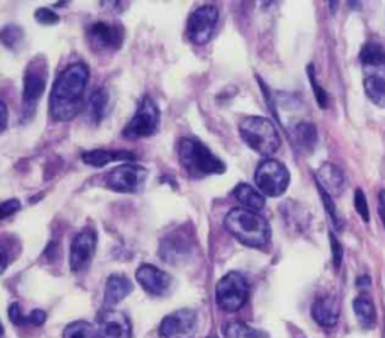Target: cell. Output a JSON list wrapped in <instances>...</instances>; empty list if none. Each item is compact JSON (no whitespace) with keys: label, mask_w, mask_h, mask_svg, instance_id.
<instances>
[{"label":"cell","mask_w":385,"mask_h":338,"mask_svg":"<svg viewBox=\"0 0 385 338\" xmlns=\"http://www.w3.org/2000/svg\"><path fill=\"white\" fill-rule=\"evenodd\" d=\"M89 68L83 62L68 65L56 78L50 92V115L58 122L74 119L85 106Z\"/></svg>","instance_id":"obj_1"},{"label":"cell","mask_w":385,"mask_h":338,"mask_svg":"<svg viewBox=\"0 0 385 338\" xmlns=\"http://www.w3.org/2000/svg\"><path fill=\"white\" fill-rule=\"evenodd\" d=\"M224 227L236 241L252 248H262L271 239V225L259 212L233 208L224 217Z\"/></svg>","instance_id":"obj_2"},{"label":"cell","mask_w":385,"mask_h":338,"mask_svg":"<svg viewBox=\"0 0 385 338\" xmlns=\"http://www.w3.org/2000/svg\"><path fill=\"white\" fill-rule=\"evenodd\" d=\"M179 163L187 173L195 177H205L209 175H221L226 172V164L217 155H214L207 144L196 139H183L178 148Z\"/></svg>","instance_id":"obj_3"},{"label":"cell","mask_w":385,"mask_h":338,"mask_svg":"<svg viewBox=\"0 0 385 338\" xmlns=\"http://www.w3.org/2000/svg\"><path fill=\"white\" fill-rule=\"evenodd\" d=\"M238 130L248 148L262 156L274 155L281 144L274 122L268 118L248 116L240 123Z\"/></svg>","instance_id":"obj_4"},{"label":"cell","mask_w":385,"mask_h":338,"mask_svg":"<svg viewBox=\"0 0 385 338\" xmlns=\"http://www.w3.org/2000/svg\"><path fill=\"white\" fill-rule=\"evenodd\" d=\"M250 295V286L247 278L240 273L226 274L215 286V301L217 306L226 313L241 310Z\"/></svg>","instance_id":"obj_5"},{"label":"cell","mask_w":385,"mask_h":338,"mask_svg":"<svg viewBox=\"0 0 385 338\" xmlns=\"http://www.w3.org/2000/svg\"><path fill=\"white\" fill-rule=\"evenodd\" d=\"M49 77V62L44 56H35L28 68L25 77H23V106L25 110L32 115L38 106L39 99L45 92V86H47Z\"/></svg>","instance_id":"obj_6"},{"label":"cell","mask_w":385,"mask_h":338,"mask_svg":"<svg viewBox=\"0 0 385 338\" xmlns=\"http://www.w3.org/2000/svg\"><path fill=\"white\" fill-rule=\"evenodd\" d=\"M255 182L264 196L280 197L285 194L291 184V173L283 163L277 160H264L256 168Z\"/></svg>","instance_id":"obj_7"},{"label":"cell","mask_w":385,"mask_h":338,"mask_svg":"<svg viewBox=\"0 0 385 338\" xmlns=\"http://www.w3.org/2000/svg\"><path fill=\"white\" fill-rule=\"evenodd\" d=\"M160 118L161 115L158 104L151 96H145L135 115L128 122V125L123 128V137L130 140L151 137L160 125Z\"/></svg>","instance_id":"obj_8"},{"label":"cell","mask_w":385,"mask_h":338,"mask_svg":"<svg viewBox=\"0 0 385 338\" xmlns=\"http://www.w3.org/2000/svg\"><path fill=\"white\" fill-rule=\"evenodd\" d=\"M123 37L126 32L118 23L97 21L86 29L87 44L95 53L107 54L118 51L123 44Z\"/></svg>","instance_id":"obj_9"},{"label":"cell","mask_w":385,"mask_h":338,"mask_svg":"<svg viewBox=\"0 0 385 338\" xmlns=\"http://www.w3.org/2000/svg\"><path fill=\"white\" fill-rule=\"evenodd\" d=\"M148 179V170L138 164H122L106 176V187L116 193L133 194L140 191Z\"/></svg>","instance_id":"obj_10"},{"label":"cell","mask_w":385,"mask_h":338,"mask_svg":"<svg viewBox=\"0 0 385 338\" xmlns=\"http://www.w3.org/2000/svg\"><path fill=\"white\" fill-rule=\"evenodd\" d=\"M219 21V9L214 5L199 6L187 23V38L196 45H205L212 38Z\"/></svg>","instance_id":"obj_11"},{"label":"cell","mask_w":385,"mask_h":338,"mask_svg":"<svg viewBox=\"0 0 385 338\" xmlns=\"http://www.w3.org/2000/svg\"><path fill=\"white\" fill-rule=\"evenodd\" d=\"M196 328V311L184 308L166 315L160 323V328H158V335L160 338H192Z\"/></svg>","instance_id":"obj_12"},{"label":"cell","mask_w":385,"mask_h":338,"mask_svg":"<svg viewBox=\"0 0 385 338\" xmlns=\"http://www.w3.org/2000/svg\"><path fill=\"white\" fill-rule=\"evenodd\" d=\"M97 250V233L92 229H85L78 233L70 250V268L73 273H82L92 262Z\"/></svg>","instance_id":"obj_13"},{"label":"cell","mask_w":385,"mask_h":338,"mask_svg":"<svg viewBox=\"0 0 385 338\" xmlns=\"http://www.w3.org/2000/svg\"><path fill=\"white\" fill-rule=\"evenodd\" d=\"M135 280L145 292L154 296H163L172 287V277L163 269L149 263H145L135 270Z\"/></svg>","instance_id":"obj_14"},{"label":"cell","mask_w":385,"mask_h":338,"mask_svg":"<svg viewBox=\"0 0 385 338\" xmlns=\"http://www.w3.org/2000/svg\"><path fill=\"white\" fill-rule=\"evenodd\" d=\"M99 338H131L133 326L126 314L116 310H106L98 319Z\"/></svg>","instance_id":"obj_15"},{"label":"cell","mask_w":385,"mask_h":338,"mask_svg":"<svg viewBox=\"0 0 385 338\" xmlns=\"http://www.w3.org/2000/svg\"><path fill=\"white\" fill-rule=\"evenodd\" d=\"M365 92L373 104L385 108V63L363 66Z\"/></svg>","instance_id":"obj_16"},{"label":"cell","mask_w":385,"mask_h":338,"mask_svg":"<svg viewBox=\"0 0 385 338\" xmlns=\"http://www.w3.org/2000/svg\"><path fill=\"white\" fill-rule=\"evenodd\" d=\"M314 179H316V185L325 189L331 197L341 196L343 188H345L343 172L331 163L322 164L318 168V172H316Z\"/></svg>","instance_id":"obj_17"},{"label":"cell","mask_w":385,"mask_h":338,"mask_svg":"<svg viewBox=\"0 0 385 338\" xmlns=\"http://www.w3.org/2000/svg\"><path fill=\"white\" fill-rule=\"evenodd\" d=\"M341 315V306L334 296H321L313 302L312 318L324 328H333Z\"/></svg>","instance_id":"obj_18"},{"label":"cell","mask_w":385,"mask_h":338,"mask_svg":"<svg viewBox=\"0 0 385 338\" xmlns=\"http://www.w3.org/2000/svg\"><path fill=\"white\" fill-rule=\"evenodd\" d=\"M133 292V283L130 278L121 274H113L109 277L104 289V306L111 308L118 306Z\"/></svg>","instance_id":"obj_19"},{"label":"cell","mask_w":385,"mask_h":338,"mask_svg":"<svg viewBox=\"0 0 385 338\" xmlns=\"http://www.w3.org/2000/svg\"><path fill=\"white\" fill-rule=\"evenodd\" d=\"M232 194H233L235 200L240 203L241 208H244V209L259 212L265 208V196L252 185L244 184V182L238 184L233 188Z\"/></svg>","instance_id":"obj_20"},{"label":"cell","mask_w":385,"mask_h":338,"mask_svg":"<svg viewBox=\"0 0 385 338\" xmlns=\"http://www.w3.org/2000/svg\"><path fill=\"white\" fill-rule=\"evenodd\" d=\"M85 164L92 167H104L113 161H130L134 160V154L126 151H106V149H94L87 151L82 155Z\"/></svg>","instance_id":"obj_21"},{"label":"cell","mask_w":385,"mask_h":338,"mask_svg":"<svg viewBox=\"0 0 385 338\" xmlns=\"http://www.w3.org/2000/svg\"><path fill=\"white\" fill-rule=\"evenodd\" d=\"M354 313L358 319V323L366 330H372L377 325V310L370 298L358 296L354 299Z\"/></svg>","instance_id":"obj_22"},{"label":"cell","mask_w":385,"mask_h":338,"mask_svg":"<svg viewBox=\"0 0 385 338\" xmlns=\"http://www.w3.org/2000/svg\"><path fill=\"white\" fill-rule=\"evenodd\" d=\"M293 137L297 140V144L305 152H312L318 143V131L310 122H301L293 130Z\"/></svg>","instance_id":"obj_23"},{"label":"cell","mask_w":385,"mask_h":338,"mask_svg":"<svg viewBox=\"0 0 385 338\" xmlns=\"http://www.w3.org/2000/svg\"><path fill=\"white\" fill-rule=\"evenodd\" d=\"M109 110V94L106 89H98L90 96L87 103V113L90 119L95 123H99L104 119Z\"/></svg>","instance_id":"obj_24"},{"label":"cell","mask_w":385,"mask_h":338,"mask_svg":"<svg viewBox=\"0 0 385 338\" xmlns=\"http://www.w3.org/2000/svg\"><path fill=\"white\" fill-rule=\"evenodd\" d=\"M360 61H361V63H363V66L385 63V50L381 44H378L375 41H370L365 45L363 49H361Z\"/></svg>","instance_id":"obj_25"},{"label":"cell","mask_w":385,"mask_h":338,"mask_svg":"<svg viewBox=\"0 0 385 338\" xmlns=\"http://www.w3.org/2000/svg\"><path fill=\"white\" fill-rule=\"evenodd\" d=\"M62 338H97V330L86 320H75L63 330Z\"/></svg>","instance_id":"obj_26"},{"label":"cell","mask_w":385,"mask_h":338,"mask_svg":"<svg viewBox=\"0 0 385 338\" xmlns=\"http://www.w3.org/2000/svg\"><path fill=\"white\" fill-rule=\"evenodd\" d=\"M23 38H25V32L17 25H8L2 30V42L11 50L18 49V45L23 42Z\"/></svg>","instance_id":"obj_27"},{"label":"cell","mask_w":385,"mask_h":338,"mask_svg":"<svg viewBox=\"0 0 385 338\" xmlns=\"http://www.w3.org/2000/svg\"><path fill=\"white\" fill-rule=\"evenodd\" d=\"M316 187H318V185H316ZM318 189H319V194H321V199H322V201H324V206H325V209H326V212H328V215L331 217V220H333V223H334L336 227H337V229H341V227H342V220H341V217H338V213H337V209H336V205H334L333 197H331L330 194H328L325 189H322L321 187H318Z\"/></svg>","instance_id":"obj_28"},{"label":"cell","mask_w":385,"mask_h":338,"mask_svg":"<svg viewBox=\"0 0 385 338\" xmlns=\"http://www.w3.org/2000/svg\"><path fill=\"white\" fill-rule=\"evenodd\" d=\"M307 71H309V78H310V83H312V89H313V92H314L316 101H318V104H319L321 108H325L328 106V94L321 87V84L318 83V80H316L313 65H309Z\"/></svg>","instance_id":"obj_29"},{"label":"cell","mask_w":385,"mask_h":338,"mask_svg":"<svg viewBox=\"0 0 385 338\" xmlns=\"http://www.w3.org/2000/svg\"><path fill=\"white\" fill-rule=\"evenodd\" d=\"M354 206L355 211L358 212V215L363 218L365 223H369L370 220V212H369V205H367V199L363 193V189H357L355 196H354Z\"/></svg>","instance_id":"obj_30"},{"label":"cell","mask_w":385,"mask_h":338,"mask_svg":"<svg viewBox=\"0 0 385 338\" xmlns=\"http://www.w3.org/2000/svg\"><path fill=\"white\" fill-rule=\"evenodd\" d=\"M35 20L41 23V25L51 26V25H56V23H59L61 18L54 13V11L49 8H39L38 11H35Z\"/></svg>","instance_id":"obj_31"},{"label":"cell","mask_w":385,"mask_h":338,"mask_svg":"<svg viewBox=\"0 0 385 338\" xmlns=\"http://www.w3.org/2000/svg\"><path fill=\"white\" fill-rule=\"evenodd\" d=\"M330 244H331V253H333V262L336 269L341 268L342 261H343V246L341 245V242L337 241L336 236L333 233H330Z\"/></svg>","instance_id":"obj_32"},{"label":"cell","mask_w":385,"mask_h":338,"mask_svg":"<svg viewBox=\"0 0 385 338\" xmlns=\"http://www.w3.org/2000/svg\"><path fill=\"white\" fill-rule=\"evenodd\" d=\"M244 328H245V323L232 322L224 328V335L226 338H243Z\"/></svg>","instance_id":"obj_33"},{"label":"cell","mask_w":385,"mask_h":338,"mask_svg":"<svg viewBox=\"0 0 385 338\" xmlns=\"http://www.w3.org/2000/svg\"><path fill=\"white\" fill-rule=\"evenodd\" d=\"M20 201L17 199H11L2 203V206H0V215L2 218H8L9 215H13L18 209H20Z\"/></svg>","instance_id":"obj_34"},{"label":"cell","mask_w":385,"mask_h":338,"mask_svg":"<svg viewBox=\"0 0 385 338\" xmlns=\"http://www.w3.org/2000/svg\"><path fill=\"white\" fill-rule=\"evenodd\" d=\"M8 314H9V320L13 322L14 325L21 326V325H25V323H26V318H25V315H23L21 308H20L18 303H16V302H14V303H11Z\"/></svg>","instance_id":"obj_35"},{"label":"cell","mask_w":385,"mask_h":338,"mask_svg":"<svg viewBox=\"0 0 385 338\" xmlns=\"http://www.w3.org/2000/svg\"><path fill=\"white\" fill-rule=\"evenodd\" d=\"M45 319H47V314H45V311L33 310L26 318V323H29L32 326H41V325H44Z\"/></svg>","instance_id":"obj_36"},{"label":"cell","mask_w":385,"mask_h":338,"mask_svg":"<svg viewBox=\"0 0 385 338\" xmlns=\"http://www.w3.org/2000/svg\"><path fill=\"white\" fill-rule=\"evenodd\" d=\"M379 206H378V212L382 218V223L385 224V189L379 191Z\"/></svg>","instance_id":"obj_37"},{"label":"cell","mask_w":385,"mask_h":338,"mask_svg":"<svg viewBox=\"0 0 385 338\" xmlns=\"http://www.w3.org/2000/svg\"><path fill=\"white\" fill-rule=\"evenodd\" d=\"M6 125H8V108H6L5 101H2V131L6 130Z\"/></svg>","instance_id":"obj_38"},{"label":"cell","mask_w":385,"mask_h":338,"mask_svg":"<svg viewBox=\"0 0 385 338\" xmlns=\"http://www.w3.org/2000/svg\"><path fill=\"white\" fill-rule=\"evenodd\" d=\"M357 284H358L360 287H363V284L369 286V284H370V278H369V277H361V278H358Z\"/></svg>","instance_id":"obj_39"}]
</instances>
